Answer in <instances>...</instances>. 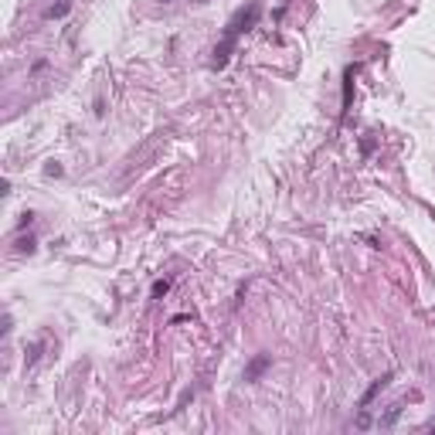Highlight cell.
<instances>
[{"mask_svg":"<svg viewBox=\"0 0 435 435\" xmlns=\"http://www.w3.org/2000/svg\"><path fill=\"white\" fill-rule=\"evenodd\" d=\"M354 72H357V68L350 65V68H347V75H343V109L350 105V85H354Z\"/></svg>","mask_w":435,"mask_h":435,"instance_id":"obj_8","label":"cell"},{"mask_svg":"<svg viewBox=\"0 0 435 435\" xmlns=\"http://www.w3.org/2000/svg\"><path fill=\"white\" fill-rule=\"evenodd\" d=\"M231 51H235V41H217V48H214V58H211V68H217V72H221V68L228 65V58H231Z\"/></svg>","mask_w":435,"mask_h":435,"instance_id":"obj_3","label":"cell"},{"mask_svg":"<svg viewBox=\"0 0 435 435\" xmlns=\"http://www.w3.org/2000/svg\"><path fill=\"white\" fill-rule=\"evenodd\" d=\"M354 425H357V428H371V425H374V418H371L367 408H360V415L354 418Z\"/></svg>","mask_w":435,"mask_h":435,"instance_id":"obj_10","label":"cell"},{"mask_svg":"<svg viewBox=\"0 0 435 435\" xmlns=\"http://www.w3.org/2000/svg\"><path fill=\"white\" fill-rule=\"evenodd\" d=\"M269 364H272V357H269V354H258V357L252 360V364H248V371H245V381H258V378H262V371L269 367Z\"/></svg>","mask_w":435,"mask_h":435,"instance_id":"obj_4","label":"cell"},{"mask_svg":"<svg viewBox=\"0 0 435 435\" xmlns=\"http://www.w3.org/2000/svg\"><path fill=\"white\" fill-rule=\"evenodd\" d=\"M398 415H401V405H391L388 411L381 415V422H378V425H381V428H391V425L398 422Z\"/></svg>","mask_w":435,"mask_h":435,"instance_id":"obj_6","label":"cell"},{"mask_svg":"<svg viewBox=\"0 0 435 435\" xmlns=\"http://www.w3.org/2000/svg\"><path fill=\"white\" fill-rule=\"evenodd\" d=\"M31 225H34V214H31V211H24V214H20V221H17V228L24 231V228H31Z\"/></svg>","mask_w":435,"mask_h":435,"instance_id":"obj_12","label":"cell"},{"mask_svg":"<svg viewBox=\"0 0 435 435\" xmlns=\"http://www.w3.org/2000/svg\"><path fill=\"white\" fill-rule=\"evenodd\" d=\"M68 10H72V0H58V4H51V7L45 10V20H58V17H65Z\"/></svg>","mask_w":435,"mask_h":435,"instance_id":"obj_5","label":"cell"},{"mask_svg":"<svg viewBox=\"0 0 435 435\" xmlns=\"http://www.w3.org/2000/svg\"><path fill=\"white\" fill-rule=\"evenodd\" d=\"M391 378H395V374L388 371V374H381V378H374V381H371V388L364 391V398H360V408H371V401H374V398H378L381 391L388 388V384H391Z\"/></svg>","mask_w":435,"mask_h":435,"instance_id":"obj_2","label":"cell"},{"mask_svg":"<svg viewBox=\"0 0 435 435\" xmlns=\"http://www.w3.org/2000/svg\"><path fill=\"white\" fill-rule=\"evenodd\" d=\"M45 173H48V177H61V173H65V167L51 160V163H45Z\"/></svg>","mask_w":435,"mask_h":435,"instance_id":"obj_11","label":"cell"},{"mask_svg":"<svg viewBox=\"0 0 435 435\" xmlns=\"http://www.w3.org/2000/svg\"><path fill=\"white\" fill-rule=\"evenodd\" d=\"M258 17H262V4H258V0H252L248 7H242V10L235 14V17L228 20V28H225V41H235V45H238V38H242V34H248V31L255 28V24H258Z\"/></svg>","mask_w":435,"mask_h":435,"instance_id":"obj_1","label":"cell"},{"mask_svg":"<svg viewBox=\"0 0 435 435\" xmlns=\"http://www.w3.org/2000/svg\"><path fill=\"white\" fill-rule=\"evenodd\" d=\"M34 245H38V242H34V235H28V238L20 235L17 245H14V252H17V255H24V252H28V255H31V252H34Z\"/></svg>","mask_w":435,"mask_h":435,"instance_id":"obj_7","label":"cell"},{"mask_svg":"<svg viewBox=\"0 0 435 435\" xmlns=\"http://www.w3.org/2000/svg\"><path fill=\"white\" fill-rule=\"evenodd\" d=\"M170 293V279H157L153 282V299H160V296H167Z\"/></svg>","mask_w":435,"mask_h":435,"instance_id":"obj_9","label":"cell"}]
</instances>
